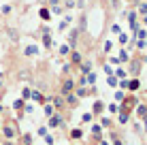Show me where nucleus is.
<instances>
[{
  "instance_id": "obj_1",
  "label": "nucleus",
  "mask_w": 147,
  "mask_h": 145,
  "mask_svg": "<svg viewBox=\"0 0 147 145\" xmlns=\"http://www.w3.org/2000/svg\"><path fill=\"white\" fill-rule=\"evenodd\" d=\"M70 88H73V83H70V81H66V83H64V92H68Z\"/></svg>"
}]
</instances>
